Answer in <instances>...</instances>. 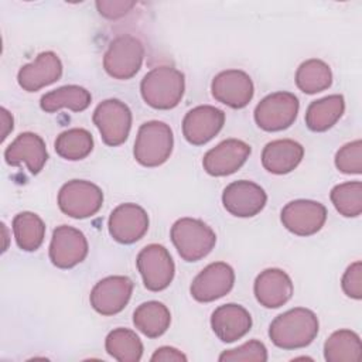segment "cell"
Segmentation results:
<instances>
[{"instance_id":"1","label":"cell","mask_w":362,"mask_h":362,"mask_svg":"<svg viewBox=\"0 0 362 362\" xmlns=\"http://www.w3.org/2000/svg\"><path fill=\"white\" fill-rule=\"evenodd\" d=\"M318 334L317 315L303 307L277 315L269 328L272 342L281 349H298L310 345Z\"/></svg>"},{"instance_id":"2","label":"cell","mask_w":362,"mask_h":362,"mask_svg":"<svg viewBox=\"0 0 362 362\" xmlns=\"http://www.w3.org/2000/svg\"><path fill=\"white\" fill-rule=\"evenodd\" d=\"M185 89L184 74L173 66H157L148 71L140 83L144 102L160 110L175 107Z\"/></svg>"},{"instance_id":"3","label":"cell","mask_w":362,"mask_h":362,"mask_svg":"<svg viewBox=\"0 0 362 362\" xmlns=\"http://www.w3.org/2000/svg\"><path fill=\"white\" fill-rule=\"evenodd\" d=\"M171 240L185 262H197L214 249L216 235L199 219L181 218L171 226Z\"/></svg>"},{"instance_id":"4","label":"cell","mask_w":362,"mask_h":362,"mask_svg":"<svg viewBox=\"0 0 362 362\" xmlns=\"http://www.w3.org/2000/svg\"><path fill=\"white\" fill-rule=\"evenodd\" d=\"M174 137L171 127L158 120L140 126L134 141V158L144 167H158L165 163L173 151Z\"/></svg>"},{"instance_id":"5","label":"cell","mask_w":362,"mask_h":362,"mask_svg":"<svg viewBox=\"0 0 362 362\" xmlns=\"http://www.w3.org/2000/svg\"><path fill=\"white\" fill-rule=\"evenodd\" d=\"M143 57V44L136 37L120 35L109 44L103 55V68L115 79H130L139 72Z\"/></svg>"},{"instance_id":"6","label":"cell","mask_w":362,"mask_h":362,"mask_svg":"<svg viewBox=\"0 0 362 362\" xmlns=\"http://www.w3.org/2000/svg\"><path fill=\"white\" fill-rule=\"evenodd\" d=\"M102 204L103 192L90 181H68L58 192L59 209L75 219H83L95 215L100 209Z\"/></svg>"},{"instance_id":"7","label":"cell","mask_w":362,"mask_h":362,"mask_svg":"<svg viewBox=\"0 0 362 362\" xmlns=\"http://www.w3.org/2000/svg\"><path fill=\"white\" fill-rule=\"evenodd\" d=\"M298 99L290 92H274L263 98L255 109L256 124L266 132H280L290 127L298 113Z\"/></svg>"},{"instance_id":"8","label":"cell","mask_w":362,"mask_h":362,"mask_svg":"<svg viewBox=\"0 0 362 362\" xmlns=\"http://www.w3.org/2000/svg\"><path fill=\"white\" fill-rule=\"evenodd\" d=\"M93 123L105 144L116 147L127 140L132 127V112L119 99H106L93 112Z\"/></svg>"},{"instance_id":"9","label":"cell","mask_w":362,"mask_h":362,"mask_svg":"<svg viewBox=\"0 0 362 362\" xmlns=\"http://www.w3.org/2000/svg\"><path fill=\"white\" fill-rule=\"evenodd\" d=\"M136 263L144 287L150 291L167 288L174 279V262L168 250L161 245L151 243L143 247L137 255Z\"/></svg>"},{"instance_id":"10","label":"cell","mask_w":362,"mask_h":362,"mask_svg":"<svg viewBox=\"0 0 362 362\" xmlns=\"http://www.w3.org/2000/svg\"><path fill=\"white\" fill-rule=\"evenodd\" d=\"M281 222L287 230L298 236L317 233L325 223L327 209L321 202L296 199L281 209Z\"/></svg>"},{"instance_id":"11","label":"cell","mask_w":362,"mask_h":362,"mask_svg":"<svg viewBox=\"0 0 362 362\" xmlns=\"http://www.w3.org/2000/svg\"><path fill=\"white\" fill-rule=\"evenodd\" d=\"M88 240L85 235L72 226L61 225L52 232L49 243V259L59 269H71L85 260Z\"/></svg>"},{"instance_id":"12","label":"cell","mask_w":362,"mask_h":362,"mask_svg":"<svg viewBox=\"0 0 362 362\" xmlns=\"http://www.w3.org/2000/svg\"><path fill=\"white\" fill-rule=\"evenodd\" d=\"M235 283L233 269L225 262L208 264L192 280L189 291L199 303H211L226 296Z\"/></svg>"},{"instance_id":"13","label":"cell","mask_w":362,"mask_h":362,"mask_svg":"<svg viewBox=\"0 0 362 362\" xmlns=\"http://www.w3.org/2000/svg\"><path fill=\"white\" fill-rule=\"evenodd\" d=\"M133 281L127 276H109L95 284L89 300L93 310L102 315H115L129 303Z\"/></svg>"},{"instance_id":"14","label":"cell","mask_w":362,"mask_h":362,"mask_svg":"<svg viewBox=\"0 0 362 362\" xmlns=\"http://www.w3.org/2000/svg\"><path fill=\"white\" fill-rule=\"evenodd\" d=\"M267 195L256 182L239 180L230 182L222 192V204L225 209L239 218H250L257 215L266 205Z\"/></svg>"},{"instance_id":"15","label":"cell","mask_w":362,"mask_h":362,"mask_svg":"<svg viewBox=\"0 0 362 362\" xmlns=\"http://www.w3.org/2000/svg\"><path fill=\"white\" fill-rule=\"evenodd\" d=\"M110 236L123 245L137 242L148 229L147 212L137 204H122L116 206L107 222Z\"/></svg>"},{"instance_id":"16","label":"cell","mask_w":362,"mask_h":362,"mask_svg":"<svg viewBox=\"0 0 362 362\" xmlns=\"http://www.w3.org/2000/svg\"><path fill=\"white\" fill-rule=\"evenodd\" d=\"M212 96L232 107L242 109L245 107L253 98V82L250 76L239 69H228L219 72L211 83Z\"/></svg>"},{"instance_id":"17","label":"cell","mask_w":362,"mask_h":362,"mask_svg":"<svg viewBox=\"0 0 362 362\" xmlns=\"http://www.w3.org/2000/svg\"><path fill=\"white\" fill-rule=\"evenodd\" d=\"M250 146L238 139H228L206 151L202 160L204 170L214 177L236 173L249 158Z\"/></svg>"},{"instance_id":"18","label":"cell","mask_w":362,"mask_h":362,"mask_svg":"<svg viewBox=\"0 0 362 362\" xmlns=\"http://www.w3.org/2000/svg\"><path fill=\"white\" fill-rule=\"evenodd\" d=\"M225 123V113L209 105L191 109L182 120V134L194 146H201L212 140Z\"/></svg>"},{"instance_id":"19","label":"cell","mask_w":362,"mask_h":362,"mask_svg":"<svg viewBox=\"0 0 362 362\" xmlns=\"http://www.w3.org/2000/svg\"><path fill=\"white\" fill-rule=\"evenodd\" d=\"M4 158L8 165L25 164L31 174H38L47 163L48 153L44 140L31 132L18 134L6 148Z\"/></svg>"},{"instance_id":"20","label":"cell","mask_w":362,"mask_h":362,"mask_svg":"<svg viewBox=\"0 0 362 362\" xmlns=\"http://www.w3.org/2000/svg\"><path fill=\"white\" fill-rule=\"evenodd\" d=\"M62 75V64L58 55L52 51H45L37 58L20 68L17 81L27 92H35L47 85L57 82Z\"/></svg>"},{"instance_id":"21","label":"cell","mask_w":362,"mask_h":362,"mask_svg":"<svg viewBox=\"0 0 362 362\" xmlns=\"http://www.w3.org/2000/svg\"><path fill=\"white\" fill-rule=\"evenodd\" d=\"M211 327L222 342H235L245 337L252 328L249 311L239 304H223L211 315Z\"/></svg>"},{"instance_id":"22","label":"cell","mask_w":362,"mask_h":362,"mask_svg":"<svg viewBox=\"0 0 362 362\" xmlns=\"http://www.w3.org/2000/svg\"><path fill=\"white\" fill-rule=\"evenodd\" d=\"M255 297L266 308H279L293 296V283L281 269H266L255 280Z\"/></svg>"},{"instance_id":"23","label":"cell","mask_w":362,"mask_h":362,"mask_svg":"<svg viewBox=\"0 0 362 362\" xmlns=\"http://www.w3.org/2000/svg\"><path fill=\"white\" fill-rule=\"evenodd\" d=\"M304 148L290 139H279L267 143L262 151V164L272 174H287L303 160Z\"/></svg>"},{"instance_id":"24","label":"cell","mask_w":362,"mask_h":362,"mask_svg":"<svg viewBox=\"0 0 362 362\" xmlns=\"http://www.w3.org/2000/svg\"><path fill=\"white\" fill-rule=\"evenodd\" d=\"M345 100L342 95H329L310 103L305 112V124L313 132L331 129L342 116Z\"/></svg>"},{"instance_id":"25","label":"cell","mask_w":362,"mask_h":362,"mask_svg":"<svg viewBox=\"0 0 362 362\" xmlns=\"http://www.w3.org/2000/svg\"><path fill=\"white\" fill-rule=\"evenodd\" d=\"M171 314L160 301H147L140 304L133 313L134 327L148 338L161 337L170 327Z\"/></svg>"},{"instance_id":"26","label":"cell","mask_w":362,"mask_h":362,"mask_svg":"<svg viewBox=\"0 0 362 362\" xmlns=\"http://www.w3.org/2000/svg\"><path fill=\"white\" fill-rule=\"evenodd\" d=\"M90 100L92 96L85 88L78 85H65L45 93L40 100V106L48 113L57 112L59 109L82 112L90 105Z\"/></svg>"},{"instance_id":"27","label":"cell","mask_w":362,"mask_h":362,"mask_svg":"<svg viewBox=\"0 0 362 362\" xmlns=\"http://www.w3.org/2000/svg\"><path fill=\"white\" fill-rule=\"evenodd\" d=\"M361 356V338L351 329L332 332L324 344V358L328 362H358Z\"/></svg>"},{"instance_id":"28","label":"cell","mask_w":362,"mask_h":362,"mask_svg":"<svg viewBox=\"0 0 362 362\" xmlns=\"http://www.w3.org/2000/svg\"><path fill=\"white\" fill-rule=\"evenodd\" d=\"M332 83V72L329 66L321 59L304 61L296 72L297 88L308 95H314L328 89Z\"/></svg>"},{"instance_id":"29","label":"cell","mask_w":362,"mask_h":362,"mask_svg":"<svg viewBox=\"0 0 362 362\" xmlns=\"http://www.w3.org/2000/svg\"><path fill=\"white\" fill-rule=\"evenodd\" d=\"M13 232L21 250L34 252L42 245L45 223L34 212H20L13 219Z\"/></svg>"},{"instance_id":"30","label":"cell","mask_w":362,"mask_h":362,"mask_svg":"<svg viewBox=\"0 0 362 362\" xmlns=\"http://www.w3.org/2000/svg\"><path fill=\"white\" fill-rule=\"evenodd\" d=\"M106 352L119 362H137L143 355V344L140 338L127 328H116L110 331L105 341Z\"/></svg>"},{"instance_id":"31","label":"cell","mask_w":362,"mask_h":362,"mask_svg":"<svg viewBox=\"0 0 362 362\" xmlns=\"http://www.w3.org/2000/svg\"><path fill=\"white\" fill-rule=\"evenodd\" d=\"M93 148L92 134L79 127L62 132L55 140V151L59 157L76 161L85 158Z\"/></svg>"},{"instance_id":"32","label":"cell","mask_w":362,"mask_h":362,"mask_svg":"<svg viewBox=\"0 0 362 362\" xmlns=\"http://www.w3.org/2000/svg\"><path fill=\"white\" fill-rule=\"evenodd\" d=\"M331 201L335 209L346 218H354L362 212V182L348 181L338 184L331 191Z\"/></svg>"},{"instance_id":"33","label":"cell","mask_w":362,"mask_h":362,"mask_svg":"<svg viewBox=\"0 0 362 362\" xmlns=\"http://www.w3.org/2000/svg\"><path fill=\"white\" fill-rule=\"evenodd\" d=\"M335 165L344 174L362 173V141L355 140L342 146L335 154Z\"/></svg>"},{"instance_id":"34","label":"cell","mask_w":362,"mask_h":362,"mask_svg":"<svg viewBox=\"0 0 362 362\" xmlns=\"http://www.w3.org/2000/svg\"><path fill=\"white\" fill-rule=\"evenodd\" d=\"M219 361L221 362H250V361H256V362H266L267 361V349L266 346L257 341V339H252L238 348L233 349H228L225 352H222L219 355Z\"/></svg>"},{"instance_id":"35","label":"cell","mask_w":362,"mask_h":362,"mask_svg":"<svg viewBox=\"0 0 362 362\" xmlns=\"http://www.w3.org/2000/svg\"><path fill=\"white\" fill-rule=\"evenodd\" d=\"M341 286L344 293L355 300L362 298V263L358 260L345 270Z\"/></svg>"},{"instance_id":"36","label":"cell","mask_w":362,"mask_h":362,"mask_svg":"<svg viewBox=\"0 0 362 362\" xmlns=\"http://www.w3.org/2000/svg\"><path fill=\"white\" fill-rule=\"evenodd\" d=\"M136 6L134 1H98L96 7L100 16L116 20L127 14Z\"/></svg>"},{"instance_id":"37","label":"cell","mask_w":362,"mask_h":362,"mask_svg":"<svg viewBox=\"0 0 362 362\" xmlns=\"http://www.w3.org/2000/svg\"><path fill=\"white\" fill-rule=\"evenodd\" d=\"M150 359L151 362H185L187 356L173 346H161L156 349Z\"/></svg>"},{"instance_id":"38","label":"cell","mask_w":362,"mask_h":362,"mask_svg":"<svg viewBox=\"0 0 362 362\" xmlns=\"http://www.w3.org/2000/svg\"><path fill=\"white\" fill-rule=\"evenodd\" d=\"M1 112V123H3V132H1V140H4L8 133L13 130V116L8 113L7 109L1 107L0 109Z\"/></svg>"}]
</instances>
